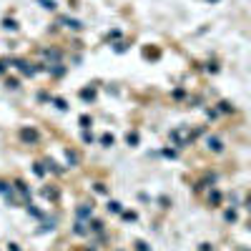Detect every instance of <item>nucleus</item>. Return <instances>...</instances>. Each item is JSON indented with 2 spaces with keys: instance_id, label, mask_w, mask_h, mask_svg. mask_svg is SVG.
<instances>
[{
  "instance_id": "f257e3e1",
  "label": "nucleus",
  "mask_w": 251,
  "mask_h": 251,
  "mask_svg": "<svg viewBox=\"0 0 251 251\" xmlns=\"http://www.w3.org/2000/svg\"><path fill=\"white\" fill-rule=\"evenodd\" d=\"M209 146L213 148V151H218V148H221V143H218V141H216V138H211V141H209Z\"/></svg>"
}]
</instances>
